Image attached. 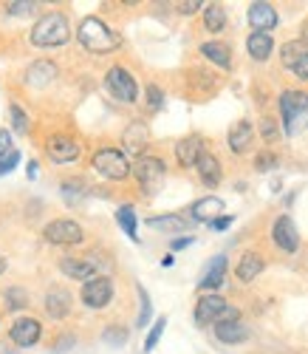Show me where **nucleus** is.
Masks as SVG:
<instances>
[{"mask_svg":"<svg viewBox=\"0 0 308 354\" xmlns=\"http://www.w3.org/2000/svg\"><path fill=\"white\" fill-rule=\"evenodd\" d=\"M77 37L88 51H94V54H110L122 46V37L99 17H85L77 28Z\"/></svg>","mask_w":308,"mask_h":354,"instance_id":"nucleus-1","label":"nucleus"},{"mask_svg":"<svg viewBox=\"0 0 308 354\" xmlns=\"http://www.w3.org/2000/svg\"><path fill=\"white\" fill-rule=\"evenodd\" d=\"M71 37V26H68V17L59 15V12H48L43 15L35 28H32V43L37 48H54V46H63L66 40Z\"/></svg>","mask_w":308,"mask_h":354,"instance_id":"nucleus-2","label":"nucleus"},{"mask_svg":"<svg viewBox=\"0 0 308 354\" xmlns=\"http://www.w3.org/2000/svg\"><path fill=\"white\" fill-rule=\"evenodd\" d=\"M94 170L99 173V176H105V179H110V182H122V179H128V173H131V162H128V156L122 153V151H116V147H102V151H97L94 153Z\"/></svg>","mask_w":308,"mask_h":354,"instance_id":"nucleus-3","label":"nucleus"},{"mask_svg":"<svg viewBox=\"0 0 308 354\" xmlns=\"http://www.w3.org/2000/svg\"><path fill=\"white\" fill-rule=\"evenodd\" d=\"M105 85H108V91L119 100V102H136L139 100V85L133 80V74L128 68H122V66H113L105 77Z\"/></svg>","mask_w":308,"mask_h":354,"instance_id":"nucleus-4","label":"nucleus"},{"mask_svg":"<svg viewBox=\"0 0 308 354\" xmlns=\"http://www.w3.org/2000/svg\"><path fill=\"white\" fill-rule=\"evenodd\" d=\"M133 173H136V179H139L142 190L153 196V193H156V190L162 187L167 167H164V162H162V159H156V156H139V162L133 165Z\"/></svg>","mask_w":308,"mask_h":354,"instance_id":"nucleus-5","label":"nucleus"},{"mask_svg":"<svg viewBox=\"0 0 308 354\" xmlns=\"http://www.w3.org/2000/svg\"><path fill=\"white\" fill-rule=\"evenodd\" d=\"M43 239H46L48 244H63V247H68V244H79V241L85 239V232H82V227H79L77 221H71V218H57V221H48V224H46Z\"/></svg>","mask_w":308,"mask_h":354,"instance_id":"nucleus-6","label":"nucleus"},{"mask_svg":"<svg viewBox=\"0 0 308 354\" xmlns=\"http://www.w3.org/2000/svg\"><path fill=\"white\" fill-rule=\"evenodd\" d=\"M113 301V281L108 275H97L82 286V304L88 309H105Z\"/></svg>","mask_w":308,"mask_h":354,"instance_id":"nucleus-7","label":"nucleus"},{"mask_svg":"<svg viewBox=\"0 0 308 354\" xmlns=\"http://www.w3.org/2000/svg\"><path fill=\"white\" fill-rule=\"evenodd\" d=\"M79 142L74 139V136H66V133H57V136H51L48 142H46V153H48V159L51 162H57V165H71V162H77L79 159Z\"/></svg>","mask_w":308,"mask_h":354,"instance_id":"nucleus-8","label":"nucleus"},{"mask_svg":"<svg viewBox=\"0 0 308 354\" xmlns=\"http://www.w3.org/2000/svg\"><path fill=\"white\" fill-rule=\"evenodd\" d=\"M308 111V91H283L280 94V116H283V128L291 136L297 116Z\"/></svg>","mask_w":308,"mask_h":354,"instance_id":"nucleus-9","label":"nucleus"},{"mask_svg":"<svg viewBox=\"0 0 308 354\" xmlns=\"http://www.w3.org/2000/svg\"><path fill=\"white\" fill-rule=\"evenodd\" d=\"M227 309L229 306H227V301L221 298V295L209 292V295H204V298L195 304V323H198V326H206V323H218Z\"/></svg>","mask_w":308,"mask_h":354,"instance_id":"nucleus-10","label":"nucleus"},{"mask_svg":"<svg viewBox=\"0 0 308 354\" xmlns=\"http://www.w3.org/2000/svg\"><path fill=\"white\" fill-rule=\"evenodd\" d=\"M271 241L280 247L283 252H297L300 235H297V227H294V221H291L289 216H280V218L274 221V227H271Z\"/></svg>","mask_w":308,"mask_h":354,"instance_id":"nucleus-11","label":"nucleus"},{"mask_svg":"<svg viewBox=\"0 0 308 354\" xmlns=\"http://www.w3.org/2000/svg\"><path fill=\"white\" fill-rule=\"evenodd\" d=\"M9 337L15 346H35L40 340V323L35 317H17L9 329Z\"/></svg>","mask_w":308,"mask_h":354,"instance_id":"nucleus-12","label":"nucleus"},{"mask_svg":"<svg viewBox=\"0 0 308 354\" xmlns=\"http://www.w3.org/2000/svg\"><path fill=\"white\" fill-rule=\"evenodd\" d=\"M277 12H274V6L271 3H266V0H258V3H252L249 6V23H252V28L255 32H260V35H269L271 28H277Z\"/></svg>","mask_w":308,"mask_h":354,"instance_id":"nucleus-13","label":"nucleus"},{"mask_svg":"<svg viewBox=\"0 0 308 354\" xmlns=\"http://www.w3.org/2000/svg\"><path fill=\"white\" fill-rule=\"evenodd\" d=\"M59 272L74 278V281H94L97 278V263L94 261H82V258H63L59 261Z\"/></svg>","mask_w":308,"mask_h":354,"instance_id":"nucleus-14","label":"nucleus"},{"mask_svg":"<svg viewBox=\"0 0 308 354\" xmlns=\"http://www.w3.org/2000/svg\"><path fill=\"white\" fill-rule=\"evenodd\" d=\"M201 156H204V139L201 136H187L175 145V159L184 167H195Z\"/></svg>","mask_w":308,"mask_h":354,"instance_id":"nucleus-15","label":"nucleus"},{"mask_svg":"<svg viewBox=\"0 0 308 354\" xmlns=\"http://www.w3.org/2000/svg\"><path fill=\"white\" fill-rule=\"evenodd\" d=\"M224 207H227V204L218 196H206V198H198L193 207H190V218L193 221H209L212 224L215 218H221Z\"/></svg>","mask_w":308,"mask_h":354,"instance_id":"nucleus-16","label":"nucleus"},{"mask_svg":"<svg viewBox=\"0 0 308 354\" xmlns=\"http://www.w3.org/2000/svg\"><path fill=\"white\" fill-rule=\"evenodd\" d=\"M215 337L227 346H235L249 337V329H246V323H240V320H218L215 323Z\"/></svg>","mask_w":308,"mask_h":354,"instance_id":"nucleus-17","label":"nucleus"},{"mask_svg":"<svg viewBox=\"0 0 308 354\" xmlns=\"http://www.w3.org/2000/svg\"><path fill=\"white\" fill-rule=\"evenodd\" d=\"M252 139H255V128H252L249 120L235 122L229 128V151L232 153H246L249 151V145H252Z\"/></svg>","mask_w":308,"mask_h":354,"instance_id":"nucleus-18","label":"nucleus"},{"mask_svg":"<svg viewBox=\"0 0 308 354\" xmlns=\"http://www.w3.org/2000/svg\"><path fill=\"white\" fill-rule=\"evenodd\" d=\"M68 309H71V295L66 289H59V286L48 289V295H46V312H48V317L63 320L68 315Z\"/></svg>","mask_w":308,"mask_h":354,"instance_id":"nucleus-19","label":"nucleus"},{"mask_svg":"<svg viewBox=\"0 0 308 354\" xmlns=\"http://www.w3.org/2000/svg\"><path fill=\"white\" fill-rule=\"evenodd\" d=\"M263 258L258 255V252H243L240 255V261H238V270H235V275L243 281V283H249V281H255L260 272H263Z\"/></svg>","mask_w":308,"mask_h":354,"instance_id":"nucleus-20","label":"nucleus"},{"mask_svg":"<svg viewBox=\"0 0 308 354\" xmlns=\"http://www.w3.org/2000/svg\"><path fill=\"white\" fill-rule=\"evenodd\" d=\"M246 48H249V57H252V60L266 63L269 57H271V51H274V40H271V35L252 32V35H249V40H246Z\"/></svg>","mask_w":308,"mask_h":354,"instance_id":"nucleus-21","label":"nucleus"},{"mask_svg":"<svg viewBox=\"0 0 308 354\" xmlns=\"http://www.w3.org/2000/svg\"><path fill=\"white\" fill-rule=\"evenodd\" d=\"M195 170H198V176H201V182L206 185V187H215L221 182V162L215 159L212 153H206L204 151V156L198 159V165H195Z\"/></svg>","mask_w":308,"mask_h":354,"instance_id":"nucleus-22","label":"nucleus"},{"mask_svg":"<svg viewBox=\"0 0 308 354\" xmlns=\"http://www.w3.org/2000/svg\"><path fill=\"white\" fill-rule=\"evenodd\" d=\"M227 278V255H215L201 278V289H218Z\"/></svg>","mask_w":308,"mask_h":354,"instance_id":"nucleus-23","label":"nucleus"},{"mask_svg":"<svg viewBox=\"0 0 308 354\" xmlns=\"http://www.w3.org/2000/svg\"><path fill=\"white\" fill-rule=\"evenodd\" d=\"M54 77H57V66L48 63V60L32 63V66H28V71H26V82H28V85H40V88L48 85Z\"/></svg>","mask_w":308,"mask_h":354,"instance_id":"nucleus-24","label":"nucleus"},{"mask_svg":"<svg viewBox=\"0 0 308 354\" xmlns=\"http://www.w3.org/2000/svg\"><path fill=\"white\" fill-rule=\"evenodd\" d=\"M308 57V46L302 43V40H289L283 48H280V60H283V66L289 68V71H294L302 60Z\"/></svg>","mask_w":308,"mask_h":354,"instance_id":"nucleus-25","label":"nucleus"},{"mask_svg":"<svg viewBox=\"0 0 308 354\" xmlns=\"http://www.w3.org/2000/svg\"><path fill=\"white\" fill-rule=\"evenodd\" d=\"M204 28H206V32H212V35L224 32V28H227V12H224V6L206 3V9H204Z\"/></svg>","mask_w":308,"mask_h":354,"instance_id":"nucleus-26","label":"nucleus"},{"mask_svg":"<svg viewBox=\"0 0 308 354\" xmlns=\"http://www.w3.org/2000/svg\"><path fill=\"white\" fill-rule=\"evenodd\" d=\"M201 54L206 57V60H212L215 66H221V68H229L232 66L229 46H224V43H204L201 46Z\"/></svg>","mask_w":308,"mask_h":354,"instance_id":"nucleus-27","label":"nucleus"},{"mask_svg":"<svg viewBox=\"0 0 308 354\" xmlns=\"http://www.w3.org/2000/svg\"><path fill=\"white\" fill-rule=\"evenodd\" d=\"M147 227L164 230V232H187L190 230V221L184 218V216H162V218H150Z\"/></svg>","mask_w":308,"mask_h":354,"instance_id":"nucleus-28","label":"nucleus"},{"mask_svg":"<svg viewBox=\"0 0 308 354\" xmlns=\"http://www.w3.org/2000/svg\"><path fill=\"white\" fill-rule=\"evenodd\" d=\"M144 145H147V128L142 122H133L125 133V147L131 153H142L144 151Z\"/></svg>","mask_w":308,"mask_h":354,"instance_id":"nucleus-29","label":"nucleus"},{"mask_svg":"<svg viewBox=\"0 0 308 354\" xmlns=\"http://www.w3.org/2000/svg\"><path fill=\"white\" fill-rule=\"evenodd\" d=\"M116 221H119L122 230L128 232V239H131V241H139V232H136V213H133L131 204H125V207H119V210H116Z\"/></svg>","mask_w":308,"mask_h":354,"instance_id":"nucleus-30","label":"nucleus"},{"mask_svg":"<svg viewBox=\"0 0 308 354\" xmlns=\"http://www.w3.org/2000/svg\"><path fill=\"white\" fill-rule=\"evenodd\" d=\"M9 113H12V128L17 131V133H26L28 128H32V122H28V113L20 108V105H9Z\"/></svg>","mask_w":308,"mask_h":354,"instance_id":"nucleus-31","label":"nucleus"},{"mask_svg":"<svg viewBox=\"0 0 308 354\" xmlns=\"http://www.w3.org/2000/svg\"><path fill=\"white\" fill-rule=\"evenodd\" d=\"M26 304H28V295H26V289H20V286L6 289V306H9V309H23Z\"/></svg>","mask_w":308,"mask_h":354,"instance_id":"nucleus-32","label":"nucleus"},{"mask_svg":"<svg viewBox=\"0 0 308 354\" xmlns=\"http://www.w3.org/2000/svg\"><path fill=\"white\" fill-rule=\"evenodd\" d=\"M164 326H167V317H159V320H156V326L150 329V335H147V340H144V351H153V348H156V343H159L162 335H164Z\"/></svg>","mask_w":308,"mask_h":354,"instance_id":"nucleus-33","label":"nucleus"},{"mask_svg":"<svg viewBox=\"0 0 308 354\" xmlns=\"http://www.w3.org/2000/svg\"><path fill=\"white\" fill-rule=\"evenodd\" d=\"M37 9L35 0H15V3H9V15H32Z\"/></svg>","mask_w":308,"mask_h":354,"instance_id":"nucleus-34","label":"nucleus"},{"mask_svg":"<svg viewBox=\"0 0 308 354\" xmlns=\"http://www.w3.org/2000/svg\"><path fill=\"white\" fill-rule=\"evenodd\" d=\"M79 196H82V185L79 182H63V198L68 204H74Z\"/></svg>","mask_w":308,"mask_h":354,"instance_id":"nucleus-35","label":"nucleus"},{"mask_svg":"<svg viewBox=\"0 0 308 354\" xmlns=\"http://www.w3.org/2000/svg\"><path fill=\"white\" fill-rule=\"evenodd\" d=\"M147 102H150V108H153V111L162 108L164 94H162V88H159V85H147Z\"/></svg>","mask_w":308,"mask_h":354,"instance_id":"nucleus-36","label":"nucleus"},{"mask_svg":"<svg viewBox=\"0 0 308 354\" xmlns=\"http://www.w3.org/2000/svg\"><path fill=\"white\" fill-rule=\"evenodd\" d=\"M139 298H142V312H139V329L142 326H147V320H150V298H147V292L144 289H139Z\"/></svg>","mask_w":308,"mask_h":354,"instance_id":"nucleus-37","label":"nucleus"},{"mask_svg":"<svg viewBox=\"0 0 308 354\" xmlns=\"http://www.w3.org/2000/svg\"><path fill=\"white\" fill-rule=\"evenodd\" d=\"M17 162H20V153H17V151H12V153H6V156H0V176H3V173H12Z\"/></svg>","mask_w":308,"mask_h":354,"instance_id":"nucleus-38","label":"nucleus"},{"mask_svg":"<svg viewBox=\"0 0 308 354\" xmlns=\"http://www.w3.org/2000/svg\"><path fill=\"white\" fill-rule=\"evenodd\" d=\"M201 6H206V3H201V0H181L178 12H181V15H195Z\"/></svg>","mask_w":308,"mask_h":354,"instance_id":"nucleus-39","label":"nucleus"},{"mask_svg":"<svg viewBox=\"0 0 308 354\" xmlns=\"http://www.w3.org/2000/svg\"><path fill=\"white\" fill-rule=\"evenodd\" d=\"M255 165H258V170H271V167L277 165V156H274V153H258Z\"/></svg>","mask_w":308,"mask_h":354,"instance_id":"nucleus-40","label":"nucleus"},{"mask_svg":"<svg viewBox=\"0 0 308 354\" xmlns=\"http://www.w3.org/2000/svg\"><path fill=\"white\" fill-rule=\"evenodd\" d=\"M12 151H15V147H12V133L9 131H0V156H6Z\"/></svg>","mask_w":308,"mask_h":354,"instance_id":"nucleus-41","label":"nucleus"},{"mask_svg":"<svg viewBox=\"0 0 308 354\" xmlns=\"http://www.w3.org/2000/svg\"><path fill=\"white\" fill-rule=\"evenodd\" d=\"M260 131H263V136L271 142V139L277 136V125H274V120H269V116H266V120H263V125H260Z\"/></svg>","mask_w":308,"mask_h":354,"instance_id":"nucleus-42","label":"nucleus"},{"mask_svg":"<svg viewBox=\"0 0 308 354\" xmlns=\"http://www.w3.org/2000/svg\"><path fill=\"white\" fill-rule=\"evenodd\" d=\"M105 340H108V343H125L128 335L122 332V329H108V332H105Z\"/></svg>","mask_w":308,"mask_h":354,"instance_id":"nucleus-43","label":"nucleus"},{"mask_svg":"<svg viewBox=\"0 0 308 354\" xmlns=\"http://www.w3.org/2000/svg\"><path fill=\"white\" fill-rule=\"evenodd\" d=\"M291 74H294L297 80H308V57H305V60H302V63H300V66H297Z\"/></svg>","mask_w":308,"mask_h":354,"instance_id":"nucleus-44","label":"nucleus"},{"mask_svg":"<svg viewBox=\"0 0 308 354\" xmlns=\"http://www.w3.org/2000/svg\"><path fill=\"white\" fill-rule=\"evenodd\" d=\"M229 224H232V216H221V218L212 221V230H227Z\"/></svg>","mask_w":308,"mask_h":354,"instance_id":"nucleus-45","label":"nucleus"},{"mask_svg":"<svg viewBox=\"0 0 308 354\" xmlns=\"http://www.w3.org/2000/svg\"><path fill=\"white\" fill-rule=\"evenodd\" d=\"M190 244H193V239H190V235H184V239H175L170 247L173 250H184V247H190Z\"/></svg>","mask_w":308,"mask_h":354,"instance_id":"nucleus-46","label":"nucleus"},{"mask_svg":"<svg viewBox=\"0 0 308 354\" xmlns=\"http://www.w3.org/2000/svg\"><path fill=\"white\" fill-rule=\"evenodd\" d=\"M28 176H32V179L37 176V162H28Z\"/></svg>","mask_w":308,"mask_h":354,"instance_id":"nucleus-47","label":"nucleus"},{"mask_svg":"<svg viewBox=\"0 0 308 354\" xmlns=\"http://www.w3.org/2000/svg\"><path fill=\"white\" fill-rule=\"evenodd\" d=\"M300 40H302V43H305V46H308V23H305V26H302V37H300Z\"/></svg>","mask_w":308,"mask_h":354,"instance_id":"nucleus-48","label":"nucleus"},{"mask_svg":"<svg viewBox=\"0 0 308 354\" xmlns=\"http://www.w3.org/2000/svg\"><path fill=\"white\" fill-rule=\"evenodd\" d=\"M3 272H6V258L0 255V275H3Z\"/></svg>","mask_w":308,"mask_h":354,"instance_id":"nucleus-49","label":"nucleus"}]
</instances>
